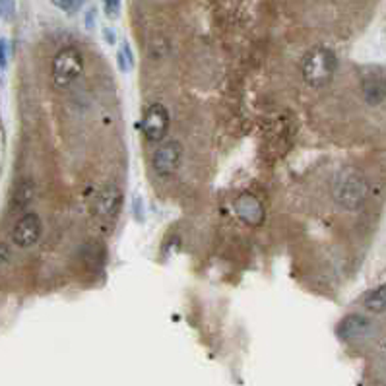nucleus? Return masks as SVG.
<instances>
[{
    "instance_id": "obj_1",
    "label": "nucleus",
    "mask_w": 386,
    "mask_h": 386,
    "mask_svg": "<svg viewBox=\"0 0 386 386\" xmlns=\"http://www.w3.org/2000/svg\"><path fill=\"white\" fill-rule=\"evenodd\" d=\"M334 200L344 210H359L367 200L369 185L357 169H341L334 181Z\"/></svg>"
},
{
    "instance_id": "obj_2",
    "label": "nucleus",
    "mask_w": 386,
    "mask_h": 386,
    "mask_svg": "<svg viewBox=\"0 0 386 386\" xmlns=\"http://www.w3.org/2000/svg\"><path fill=\"white\" fill-rule=\"evenodd\" d=\"M336 66H338V59H336L332 49L315 47L305 54L303 64H301L305 82L312 86V88H322L332 80Z\"/></svg>"
},
{
    "instance_id": "obj_3",
    "label": "nucleus",
    "mask_w": 386,
    "mask_h": 386,
    "mask_svg": "<svg viewBox=\"0 0 386 386\" xmlns=\"http://www.w3.org/2000/svg\"><path fill=\"white\" fill-rule=\"evenodd\" d=\"M83 57L74 47H64L53 59V80L59 88H66L82 76Z\"/></svg>"
},
{
    "instance_id": "obj_4",
    "label": "nucleus",
    "mask_w": 386,
    "mask_h": 386,
    "mask_svg": "<svg viewBox=\"0 0 386 386\" xmlns=\"http://www.w3.org/2000/svg\"><path fill=\"white\" fill-rule=\"evenodd\" d=\"M91 214L98 216L101 220H113L117 218V214L121 212L122 206V192L119 187L115 185H105V187H99L93 192L91 198Z\"/></svg>"
},
{
    "instance_id": "obj_5",
    "label": "nucleus",
    "mask_w": 386,
    "mask_h": 386,
    "mask_svg": "<svg viewBox=\"0 0 386 386\" xmlns=\"http://www.w3.org/2000/svg\"><path fill=\"white\" fill-rule=\"evenodd\" d=\"M182 159V146L177 142V140H167L163 144L158 146V150L153 153V169L156 173H159L161 177H167V175L175 173L179 165H181Z\"/></svg>"
},
{
    "instance_id": "obj_6",
    "label": "nucleus",
    "mask_w": 386,
    "mask_h": 386,
    "mask_svg": "<svg viewBox=\"0 0 386 386\" xmlns=\"http://www.w3.org/2000/svg\"><path fill=\"white\" fill-rule=\"evenodd\" d=\"M169 130V113L161 103H153L148 107L142 119V132L150 142H161Z\"/></svg>"
},
{
    "instance_id": "obj_7",
    "label": "nucleus",
    "mask_w": 386,
    "mask_h": 386,
    "mask_svg": "<svg viewBox=\"0 0 386 386\" xmlns=\"http://www.w3.org/2000/svg\"><path fill=\"white\" fill-rule=\"evenodd\" d=\"M41 231H43V226H41L37 214H25L22 220L16 223L14 231H12V239H14L18 247L30 249L39 241Z\"/></svg>"
},
{
    "instance_id": "obj_8",
    "label": "nucleus",
    "mask_w": 386,
    "mask_h": 386,
    "mask_svg": "<svg viewBox=\"0 0 386 386\" xmlns=\"http://www.w3.org/2000/svg\"><path fill=\"white\" fill-rule=\"evenodd\" d=\"M235 214L249 226H260L264 221V206L255 194L242 192L235 200Z\"/></svg>"
},
{
    "instance_id": "obj_9",
    "label": "nucleus",
    "mask_w": 386,
    "mask_h": 386,
    "mask_svg": "<svg viewBox=\"0 0 386 386\" xmlns=\"http://www.w3.org/2000/svg\"><path fill=\"white\" fill-rule=\"evenodd\" d=\"M361 88H363V95L369 105H379L382 103L386 93L385 86V70L382 69H365L363 80H361Z\"/></svg>"
},
{
    "instance_id": "obj_10",
    "label": "nucleus",
    "mask_w": 386,
    "mask_h": 386,
    "mask_svg": "<svg viewBox=\"0 0 386 386\" xmlns=\"http://www.w3.org/2000/svg\"><path fill=\"white\" fill-rule=\"evenodd\" d=\"M373 330L371 320L363 315H349L340 322L338 326V336L341 340H359V338H365L367 334Z\"/></svg>"
},
{
    "instance_id": "obj_11",
    "label": "nucleus",
    "mask_w": 386,
    "mask_h": 386,
    "mask_svg": "<svg viewBox=\"0 0 386 386\" xmlns=\"http://www.w3.org/2000/svg\"><path fill=\"white\" fill-rule=\"evenodd\" d=\"M35 198V182L31 179H23L18 182L14 194H12V204L16 210H22L25 206L31 204V200Z\"/></svg>"
},
{
    "instance_id": "obj_12",
    "label": "nucleus",
    "mask_w": 386,
    "mask_h": 386,
    "mask_svg": "<svg viewBox=\"0 0 386 386\" xmlns=\"http://www.w3.org/2000/svg\"><path fill=\"white\" fill-rule=\"evenodd\" d=\"M386 307V289L385 286H379L377 289H373L369 296L365 297V309L382 315Z\"/></svg>"
},
{
    "instance_id": "obj_13",
    "label": "nucleus",
    "mask_w": 386,
    "mask_h": 386,
    "mask_svg": "<svg viewBox=\"0 0 386 386\" xmlns=\"http://www.w3.org/2000/svg\"><path fill=\"white\" fill-rule=\"evenodd\" d=\"M132 64H134V59H132V53H130V45L124 43L119 53V66H121L122 72H130L132 70Z\"/></svg>"
},
{
    "instance_id": "obj_14",
    "label": "nucleus",
    "mask_w": 386,
    "mask_h": 386,
    "mask_svg": "<svg viewBox=\"0 0 386 386\" xmlns=\"http://www.w3.org/2000/svg\"><path fill=\"white\" fill-rule=\"evenodd\" d=\"M83 2H86V0H53L54 6L61 8V10H64V12H69V14L78 12V10L82 8Z\"/></svg>"
},
{
    "instance_id": "obj_15",
    "label": "nucleus",
    "mask_w": 386,
    "mask_h": 386,
    "mask_svg": "<svg viewBox=\"0 0 386 386\" xmlns=\"http://www.w3.org/2000/svg\"><path fill=\"white\" fill-rule=\"evenodd\" d=\"M107 18H117L121 12V0H103Z\"/></svg>"
},
{
    "instance_id": "obj_16",
    "label": "nucleus",
    "mask_w": 386,
    "mask_h": 386,
    "mask_svg": "<svg viewBox=\"0 0 386 386\" xmlns=\"http://www.w3.org/2000/svg\"><path fill=\"white\" fill-rule=\"evenodd\" d=\"M8 262H10V249L4 242H0V270L8 266Z\"/></svg>"
},
{
    "instance_id": "obj_17",
    "label": "nucleus",
    "mask_w": 386,
    "mask_h": 386,
    "mask_svg": "<svg viewBox=\"0 0 386 386\" xmlns=\"http://www.w3.org/2000/svg\"><path fill=\"white\" fill-rule=\"evenodd\" d=\"M8 62V49H6V41L0 39V69H6Z\"/></svg>"
},
{
    "instance_id": "obj_18",
    "label": "nucleus",
    "mask_w": 386,
    "mask_h": 386,
    "mask_svg": "<svg viewBox=\"0 0 386 386\" xmlns=\"http://www.w3.org/2000/svg\"><path fill=\"white\" fill-rule=\"evenodd\" d=\"M103 33H105V41L109 43V45H115V41H117V35H115L113 30H103Z\"/></svg>"
},
{
    "instance_id": "obj_19",
    "label": "nucleus",
    "mask_w": 386,
    "mask_h": 386,
    "mask_svg": "<svg viewBox=\"0 0 386 386\" xmlns=\"http://www.w3.org/2000/svg\"><path fill=\"white\" fill-rule=\"evenodd\" d=\"M140 204H142V202H140V197H134V210H136V220L138 221H144V216L140 214Z\"/></svg>"
},
{
    "instance_id": "obj_20",
    "label": "nucleus",
    "mask_w": 386,
    "mask_h": 386,
    "mask_svg": "<svg viewBox=\"0 0 386 386\" xmlns=\"http://www.w3.org/2000/svg\"><path fill=\"white\" fill-rule=\"evenodd\" d=\"M0 6L6 8V10H12V0H0Z\"/></svg>"
}]
</instances>
